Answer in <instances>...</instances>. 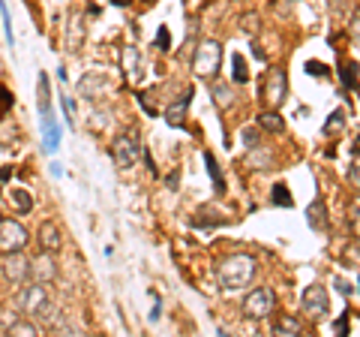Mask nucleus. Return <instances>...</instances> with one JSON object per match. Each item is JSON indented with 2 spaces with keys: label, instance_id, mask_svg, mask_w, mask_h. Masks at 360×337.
Returning <instances> with one entry per match:
<instances>
[{
  "label": "nucleus",
  "instance_id": "13",
  "mask_svg": "<svg viewBox=\"0 0 360 337\" xmlns=\"http://www.w3.org/2000/svg\"><path fill=\"white\" fill-rule=\"evenodd\" d=\"M120 66H123V75H127L129 82H139L141 78V51L135 46H127L120 51Z\"/></svg>",
  "mask_w": 360,
  "mask_h": 337
},
{
  "label": "nucleus",
  "instance_id": "21",
  "mask_svg": "<svg viewBox=\"0 0 360 337\" xmlns=\"http://www.w3.org/2000/svg\"><path fill=\"white\" fill-rule=\"evenodd\" d=\"M42 127H45V148L54 151L58 148V142H60V130H58V123H54V118H42Z\"/></svg>",
  "mask_w": 360,
  "mask_h": 337
},
{
  "label": "nucleus",
  "instance_id": "31",
  "mask_svg": "<svg viewBox=\"0 0 360 337\" xmlns=\"http://www.w3.org/2000/svg\"><path fill=\"white\" fill-rule=\"evenodd\" d=\"M342 82H345L348 87L357 85V63H342Z\"/></svg>",
  "mask_w": 360,
  "mask_h": 337
},
{
  "label": "nucleus",
  "instance_id": "10",
  "mask_svg": "<svg viewBox=\"0 0 360 337\" xmlns=\"http://www.w3.org/2000/svg\"><path fill=\"white\" fill-rule=\"evenodd\" d=\"M0 271H4L6 283L21 286V283H27V280H30V259H27V256L21 253V250H15V253H4Z\"/></svg>",
  "mask_w": 360,
  "mask_h": 337
},
{
  "label": "nucleus",
  "instance_id": "37",
  "mask_svg": "<svg viewBox=\"0 0 360 337\" xmlns=\"http://www.w3.org/2000/svg\"><path fill=\"white\" fill-rule=\"evenodd\" d=\"M243 33H258V27H262V25H258V16H243Z\"/></svg>",
  "mask_w": 360,
  "mask_h": 337
},
{
  "label": "nucleus",
  "instance_id": "40",
  "mask_svg": "<svg viewBox=\"0 0 360 337\" xmlns=\"http://www.w3.org/2000/svg\"><path fill=\"white\" fill-rule=\"evenodd\" d=\"M336 286H340V292H342V295H352V286H348V283H342V280H340V283H336Z\"/></svg>",
  "mask_w": 360,
  "mask_h": 337
},
{
  "label": "nucleus",
  "instance_id": "34",
  "mask_svg": "<svg viewBox=\"0 0 360 337\" xmlns=\"http://www.w3.org/2000/svg\"><path fill=\"white\" fill-rule=\"evenodd\" d=\"M348 181L354 184V190H360V154L352 160V166H348Z\"/></svg>",
  "mask_w": 360,
  "mask_h": 337
},
{
  "label": "nucleus",
  "instance_id": "23",
  "mask_svg": "<svg viewBox=\"0 0 360 337\" xmlns=\"http://www.w3.org/2000/svg\"><path fill=\"white\" fill-rule=\"evenodd\" d=\"M13 205L18 214H30V208H33V199L27 190H21V187H13Z\"/></svg>",
  "mask_w": 360,
  "mask_h": 337
},
{
  "label": "nucleus",
  "instance_id": "3",
  "mask_svg": "<svg viewBox=\"0 0 360 337\" xmlns=\"http://www.w3.org/2000/svg\"><path fill=\"white\" fill-rule=\"evenodd\" d=\"M15 305L21 310V317H42L45 310H49V292H45V283H39V280H30V283H25L18 289V298Z\"/></svg>",
  "mask_w": 360,
  "mask_h": 337
},
{
  "label": "nucleus",
  "instance_id": "20",
  "mask_svg": "<svg viewBox=\"0 0 360 337\" xmlns=\"http://www.w3.org/2000/svg\"><path fill=\"white\" fill-rule=\"evenodd\" d=\"M82 42H84V21H82V16H72V21H70V49L72 51H78L82 49Z\"/></svg>",
  "mask_w": 360,
  "mask_h": 337
},
{
  "label": "nucleus",
  "instance_id": "27",
  "mask_svg": "<svg viewBox=\"0 0 360 337\" xmlns=\"http://www.w3.org/2000/svg\"><path fill=\"white\" fill-rule=\"evenodd\" d=\"M270 199H274V205H283V208H291V193L285 184H274V193H270Z\"/></svg>",
  "mask_w": 360,
  "mask_h": 337
},
{
  "label": "nucleus",
  "instance_id": "18",
  "mask_svg": "<svg viewBox=\"0 0 360 337\" xmlns=\"http://www.w3.org/2000/svg\"><path fill=\"white\" fill-rule=\"evenodd\" d=\"M37 99H39V115L49 118L51 115V91H49V75L39 73V91H37Z\"/></svg>",
  "mask_w": 360,
  "mask_h": 337
},
{
  "label": "nucleus",
  "instance_id": "2",
  "mask_svg": "<svg viewBox=\"0 0 360 337\" xmlns=\"http://www.w3.org/2000/svg\"><path fill=\"white\" fill-rule=\"evenodd\" d=\"M193 70L198 78L205 82H213L222 70V46L217 39H201L195 46V54H193Z\"/></svg>",
  "mask_w": 360,
  "mask_h": 337
},
{
  "label": "nucleus",
  "instance_id": "1",
  "mask_svg": "<svg viewBox=\"0 0 360 337\" xmlns=\"http://www.w3.org/2000/svg\"><path fill=\"white\" fill-rule=\"evenodd\" d=\"M255 274H258V265H255L252 256H246V253L225 256V259L217 265V280H219V286L229 289V292H238V289L252 286Z\"/></svg>",
  "mask_w": 360,
  "mask_h": 337
},
{
  "label": "nucleus",
  "instance_id": "25",
  "mask_svg": "<svg viewBox=\"0 0 360 337\" xmlns=\"http://www.w3.org/2000/svg\"><path fill=\"white\" fill-rule=\"evenodd\" d=\"M342 127H345V111L336 109L333 115L328 118V123H324V136H336V133H340Z\"/></svg>",
  "mask_w": 360,
  "mask_h": 337
},
{
  "label": "nucleus",
  "instance_id": "32",
  "mask_svg": "<svg viewBox=\"0 0 360 337\" xmlns=\"http://www.w3.org/2000/svg\"><path fill=\"white\" fill-rule=\"evenodd\" d=\"M348 33H352V39L360 46V6L352 13V21H348Z\"/></svg>",
  "mask_w": 360,
  "mask_h": 337
},
{
  "label": "nucleus",
  "instance_id": "17",
  "mask_svg": "<svg viewBox=\"0 0 360 337\" xmlns=\"http://www.w3.org/2000/svg\"><path fill=\"white\" fill-rule=\"evenodd\" d=\"M213 103H217L219 111L234 106V91L229 87V82H217V85H213Z\"/></svg>",
  "mask_w": 360,
  "mask_h": 337
},
{
  "label": "nucleus",
  "instance_id": "39",
  "mask_svg": "<svg viewBox=\"0 0 360 337\" xmlns=\"http://www.w3.org/2000/svg\"><path fill=\"white\" fill-rule=\"evenodd\" d=\"M150 295H153V310H150V319L156 322V319H160V313H162V310H160V307H162V301H160V295H156V292H150Z\"/></svg>",
  "mask_w": 360,
  "mask_h": 337
},
{
  "label": "nucleus",
  "instance_id": "6",
  "mask_svg": "<svg viewBox=\"0 0 360 337\" xmlns=\"http://www.w3.org/2000/svg\"><path fill=\"white\" fill-rule=\"evenodd\" d=\"M300 307L303 313L312 319V322H319L328 317V310H330V295H328V289H324L321 283H312L303 289V298H300Z\"/></svg>",
  "mask_w": 360,
  "mask_h": 337
},
{
  "label": "nucleus",
  "instance_id": "7",
  "mask_svg": "<svg viewBox=\"0 0 360 337\" xmlns=\"http://www.w3.org/2000/svg\"><path fill=\"white\" fill-rule=\"evenodd\" d=\"M288 97V75L283 70H267L264 82H262V99L267 109H279Z\"/></svg>",
  "mask_w": 360,
  "mask_h": 337
},
{
  "label": "nucleus",
  "instance_id": "30",
  "mask_svg": "<svg viewBox=\"0 0 360 337\" xmlns=\"http://www.w3.org/2000/svg\"><path fill=\"white\" fill-rule=\"evenodd\" d=\"M156 49H160V51H172V33H168L165 25L156 30Z\"/></svg>",
  "mask_w": 360,
  "mask_h": 337
},
{
  "label": "nucleus",
  "instance_id": "12",
  "mask_svg": "<svg viewBox=\"0 0 360 337\" xmlns=\"http://www.w3.org/2000/svg\"><path fill=\"white\" fill-rule=\"evenodd\" d=\"M54 253H45L39 259H30V280H39V283H51L58 277V265L51 262Z\"/></svg>",
  "mask_w": 360,
  "mask_h": 337
},
{
  "label": "nucleus",
  "instance_id": "14",
  "mask_svg": "<svg viewBox=\"0 0 360 337\" xmlns=\"http://www.w3.org/2000/svg\"><path fill=\"white\" fill-rule=\"evenodd\" d=\"M307 223H309V229L315 232H324L330 226V217H328V205H324L321 199H315L312 205L307 208Z\"/></svg>",
  "mask_w": 360,
  "mask_h": 337
},
{
  "label": "nucleus",
  "instance_id": "9",
  "mask_svg": "<svg viewBox=\"0 0 360 337\" xmlns=\"http://www.w3.org/2000/svg\"><path fill=\"white\" fill-rule=\"evenodd\" d=\"M111 91H115V82L103 73H84L78 78V94H82V99H90V103L105 99Z\"/></svg>",
  "mask_w": 360,
  "mask_h": 337
},
{
  "label": "nucleus",
  "instance_id": "15",
  "mask_svg": "<svg viewBox=\"0 0 360 337\" xmlns=\"http://www.w3.org/2000/svg\"><path fill=\"white\" fill-rule=\"evenodd\" d=\"M258 130H264V133H283L285 130V121H283V115H279V109H267V111H262L258 115Z\"/></svg>",
  "mask_w": 360,
  "mask_h": 337
},
{
  "label": "nucleus",
  "instance_id": "19",
  "mask_svg": "<svg viewBox=\"0 0 360 337\" xmlns=\"http://www.w3.org/2000/svg\"><path fill=\"white\" fill-rule=\"evenodd\" d=\"M205 166H207V172L213 178V190L222 196L225 193V181H222V172H219V163H217V157H213L210 151H205Z\"/></svg>",
  "mask_w": 360,
  "mask_h": 337
},
{
  "label": "nucleus",
  "instance_id": "24",
  "mask_svg": "<svg viewBox=\"0 0 360 337\" xmlns=\"http://www.w3.org/2000/svg\"><path fill=\"white\" fill-rule=\"evenodd\" d=\"M9 334L30 337V334H39V329H37V322H33L30 317H25V319H18V322H13V325H9Z\"/></svg>",
  "mask_w": 360,
  "mask_h": 337
},
{
  "label": "nucleus",
  "instance_id": "16",
  "mask_svg": "<svg viewBox=\"0 0 360 337\" xmlns=\"http://www.w3.org/2000/svg\"><path fill=\"white\" fill-rule=\"evenodd\" d=\"M189 99H193V94L186 91V97L180 99V103H172V106L165 109V121L172 123V127H180V123L186 121V106H189Z\"/></svg>",
  "mask_w": 360,
  "mask_h": 337
},
{
  "label": "nucleus",
  "instance_id": "36",
  "mask_svg": "<svg viewBox=\"0 0 360 337\" xmlns=\"http://www.w3.org/2000/svg\"><path fill=\"white\" fill-rule=\"evenodd\" d=\"M0 16H4V30H6V39L13 42V21H9V9H6V0H0Z\"/></svg>",
  "mask_w": 360,
  "mask_h": 337
},
{
  "label": "nucleus",
  "instance_id": "11",
  "mask_svg": "<svg viewBox=\"0 0 360 337\" xmlns=\"http://www.w3.org/2000/svg\"><path fill=\"white\" fill-rule=\"evenodd\" d=\"M37 241L42 247V253H60V247H63V232L58 223H51V220H45L39 232H37Z\"/></svg>",
  "mask_w": 360,
  "mask_h": 337
},
{
  "label": "nucleus",
  "instance_id": "28",
  "mask_svg": "<svg viewBox=\"0 0 360 337\" xmlns=\"http://www.w3.org/2000/svg\"><path fill=\"white\" fill-rule=\"evenodd\" d=\"M348 223H352V232H354V238L360 241V199H354L352 205H348Z\"/></svg>",
  "mask_w": 360,
  "mask_h": 337
},
{
  "label": "nucleus",
  "instance_id": "29",
  "mask_svg": "<svg viewBox=\"0 0 360 337\" xmlns=\"http://www.w3.org/2000/svg\"><path fill=\"white\" fill-rule=\"evenodd\" d=\"M240 136H243V145H246V148H258V145H262V133H258V127H243V133H240Z\"/></svg>",
  "mask_w": 360,
  "mask_h": 337
},
{
  "label": "nucleus",
  "instance_id": "22",
  "mask_svg": "<svg viewBox=\"0 0 360 337\" xmlns=\"http://www.w3.org/2000/svg\"><path fill=\"white\" fill-rule=\"evenodd\" d=\"M274 334H300V319H295V317H276Z\"/></svg>",
  "mask_w": 360,
  "mask_h": 337
},
{
  "label": "nucleus",
  "instance_id": "26",
  "mask_svg": "<svg viewBox=\"0 0 360 337\" xmlns=\"http://www.w3.org/2000/svg\"><path fill=\"white\" fill-rule=\"evenodd\" d=\"M231 66H234V82L243 85V82H250V73H246V61H243V54H234L231 58Z\"/></svg>",
  "mask_w": 360,
  "mask_h": 337
},
{
  "label": "nucleus",
  "instance_id": "41",
  "mask_svg": "<svg viewBox=\"0 0 360 337\" xmlns=\"http://www.w3.org/2000/svg\"><path fill=\"white\" fill-rule=\"evenodd\" d=\"M111 4H115V6H129L132 0H111Z\"/></svg>",
  "mask_w": 360,
  "mask_h": 337
},
{
  "label": "nucleus",
  "instance_id": "33",
  "mask_svg": "<svg viewBox=\"0 0 360 337\" xmlns=\"http://www.w3.org/2000/svg\"><path fill=\"white\" fill-rule=\"evenodd\" d=\"M60 106H63V118H66V127H72L75 130V115H72V103H70V97L60 94Z\"/></svg>",
  "mask_w": 360,
  "mask_h": 337
},
{
  "label": "nucleus",
  "instance_id": "4",
  "mask_svg": "<svg viewBox=\"0 0 360 337\" xmlns=\"http://www.w3.org/2000/svg\"><path fill=\"white\" fill-rule=\"evenodd\" d=\"M274 307H276V295H274V289H270V286L252 289L250 295L243 298V317L252 319V322L267 319L270 313H274Z\"/></svg>",
  "mask_w": 360,
  "mask_h": 337
},
{
  "label": "nucleus",
  "instance_id": "5",
  "mask_svg": "<svg viewBox=\"0 0 360 337\" xmlns=\"http://www.w3.org/2000/svg\"><path fill=\"white\" fill-rule=\"evenodd\" d=\"M141 157V142L139 136H132V133H120V136L111 142V160H115L117 168H132L139 163Z\"/></svg>",
  "mask_w": 360,
  "mask_h": 337
},
{
  "label": "nucleus",
  "instance_id": "38",
  "mask_svg": "<svg viewBox=\"0 0 360 337\" xmlns=\"http://www.w3.org/2000/svg\"><path fill=\"white\" fill-rule=\"evenodd\" d=\"M307 70H309L312 75H328V66H321L319 61H309V63H307Z\"/></svg>",
  "mask_w": 360,
  "mask_h": 337
},
{
  "label": "nucleus",
  "instance_id": "35",
  "mask_svg": "<svg viewBox=\"0 0 360 337\" xmlns=\"http://www.w3.org/2000/svg\"><path fill=\"white\" fill-rule=\"evenodd\" d=\"M9 109H13V94H9L4 85H0V118H4Z\"/></svg>",
  "mask_w": 360,
  "mask_h": 337
},
{
  "label": "nucleus",
  "instance_id": "8",
  "mask_svg": "<svg viewBox=\"0 0 360 337\" xmlns=\"http://www.w3.org/2000/svg\"><path fill=\"white\" fill-rule=\"evenodd\" d=\"M30 241L27 229L21 226L18 220L13 217H4L0 220V253H15V250H25Z\"/></svg>",
  "mask_w": 360,
  "mask_h": 337
}]
</instances>
